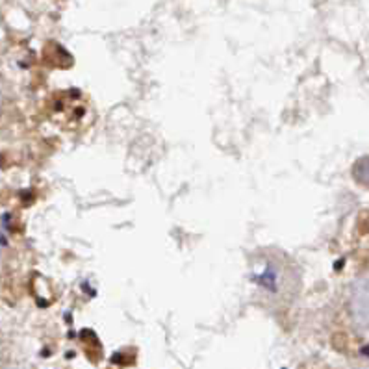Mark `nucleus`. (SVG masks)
I'll use <instances>...</instances> for the list:
<instances>
[{
    "instance_id": "1",
    "label": "nucleus",
    "mask_w": 369,
    "mask_h": 369,
    "mask_svg": "<svg viewBox=\"0 0 369 369\" xmlns=\"http://www.w3.org/2000/svg\"><path fill=\"white\" fill-rule=\"evenodd\" d=\"M351 314L360 327L369 328V277H363L352 286Z\"/></svg>"
},
{
    "instance_id": "2",
    "label": "nucleus",
    "mask_w": 369,
    "mask_h": 369,
    "mask_svg": "<svg viewBox=\"0 0 369 369\" xmlns=\"http://www.w3.org/2000/svg\"><path fill=\"white\" fill-rule=\"evenodd\" d=\"M355 177H357L360 182H368L369 184V158H362V160L357 161V166H355Z\"/></svg>"
},
{
    "instance_id": "3",
    "label": "nucleus",
    "mask_w": 369,
    "mask_h": 369,
    "mask_svg": "<svg viewBox=\"0 0 369 369\" xmlns=\"http://www.w3.org/2000/svg\"><path fill=\"white\" fill-rule=\"evenodd\" d=\"M0 99H2V88H0Z\"/></svg>"
}]
</instances>
